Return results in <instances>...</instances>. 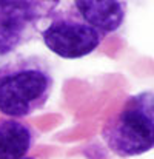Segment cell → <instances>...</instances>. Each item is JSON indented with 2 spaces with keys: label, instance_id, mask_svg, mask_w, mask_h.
I'll return each instance as SVG.
<instances>
[{
  "label": "cell",
  "instance_id": "8992f818",
  "mask_svg": "<svg viewBox=\"0 0 154 159\" xmlns=\"http://www.w3.org/2000/svg\"><path fill=\"white\" fill-rule=\"evenodd\" d=\"M33 144V133L28 125L14 120H0V159H23Z\"/></svg>",
  "mask_w": 154,
  "mask_h": 159
},
{
  "label": "cell",
  "instance_id": "52a82bcc",
  "mask_svg": "<svg viewBox=\"0 0 154 159\" xmlns=\"http://www.w3.org/2000/svg\"><path fill=\"white\" fill-rule=\"evenodd\" d=\"M23 159H34V158H23Z\"/></svg>",
  "mask_w": 154,
  "mask_h": 159
},
{
  "label": "cell",
  "instance_id": "5b68a950",
  "mask_svg": "<svg viewBox=\"0 0 154 159\" xmlns=\"http://www.w3.org/2000/svg\"><path fill=\"white\" fill-rule=\"evenodd\" d=\"M74 8L77 14L103 37L119 30L125 19V3L116 0H77L74 2Z\"/></svg>",
  "mask_w": 154,
  "mask_h": 159
},
{
  "label": "cell",
  "instance_id": "7a4b0ae2",
  "mask_svg": "<svg viewBox=\"0 0 154 159\" xmlns=\"http://www.w3.org/2000/svg\"><path fill=\"white\" fill-rule=\"evenodd\" d=\"M108 148L120 158L139 156L154 145L153 93L131 96L102 131Z\"/></svg>",
  "mask_w": 154,
  "mask_h": 159
},
{
  "label": "cell",
  "instance_id": "3957f363",
  "mask_svg": "<svg viewBox=\"0 0 154 159\" xmlns=\"http://www.w3.org/2000/svg\"><path fill=\"white\" fill-rule=\"evenodd\" d=\"M48 50L63 59H79L91 54L100 43L103 36L90 26L77 12H63L55 16L42 31Z\"/></svg>",
  "mask_w": 154,
  "mask_h": 159
},
{
  "label": "cell",
  "instance_id": "6da1fadb",
  "mask_svg": "<svg viewBox=\"0 0 154 159\" xmlns=\"http://www.w3.org/2000/svg\"><path fill=\"white\" fill-rule=\"evenodd\" d=\"M52 88L50 71L31 59L17 60L0 68V111L23 117L46 104Z\"/></svg>",
  "mask_w": 154,
  "mask_h": 159
},
{
  "label": "cell",
  "instance_id": "277c9868",
  "mask_svg": "<svg viewBox=\"0 0 154 159\" xmlns=\"http://www.w3.org/2000/svg\"><path fill=\"white\" fill-rule=\"evenodd\" d=\"M51 6H55V3L0 0V54L12 51L23 40L26 30Z\"/></svg>",
  "mask_w": 154,
  "mask_h": 159
}]
</instances>
